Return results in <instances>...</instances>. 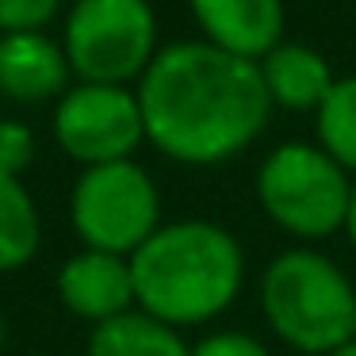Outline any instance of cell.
I'll return each instance as SVG.
<instances>
[{
	"label": "cell",
	"mask_w": 356,
	"mask_h": 356,
	"mask_svg": "<svg viewBox=\"0 0 356 356\" xmlns=\"http://www.w3.org/2000/svg\"><path fill=\"white\" fill-rule=\"evenodd\" d=\"M146 138L184 165H218L241 154L268 123L261 65L211 42L157 50L138 85Z\"/></svg>",
	"instance_id": "6da1fadb"
},
{
	"label": "cell",
	"mask_w": 356,
	"mask_h": 356,
	"mask_svg": "<svg viewBox=\"0 0 356 356\" xmlns=\"http://www.w3.org/2000/svg\"><path fill=\"white\" fill-rule=\"evenodd\" d=\"M134 299L142 314L165 325H200L234 302L245 276V257L230 230L188 218L161 226L131 257Z\"/></svg>",
	"instance_id": "7a4b0ae2"
},
{
	"label": "cell",
	"mask_w": 356,
	"mask_h": 356,
	"mask_svg": "<svg viewBox=\"0 0 356 356\" xmlns=\"http://www.w3.org/2000/svg\"><path fill=\"white\" fill-rule=\"evenodd\" d=\"M261 307L268 325L299 353L330 356L356 337L353 284L330 257L310 249H291L268 264Z\"/></svg>",
	"instance_id": "3957f363"
},
{
	"label": "cell",
	"mask_w": 356,
	"mask_h": 356,
	"mask_svg": "<svg viewBox=\"0 0 356 356\" xmlns=\"http://www.w3.org/2000/svg\"><path fill=\"white\" fill-rule=\"evenodd\" d=\"M257 195L280 230L295 238H330L348 218L353 184L325 149L280 146L257 172Z\"/></svg>",
	"instance_id": "277c9868"
},
{
	"label": "cell",
	"mask_w": 356,
	"mask_h": 356,
	"mask_svg": "<svg viewBox=\"0 0 356 356\" xmlns=\"http://www.w3.org/2000/svg\"><path fill=\"white\" fill-rule=\"evenodd\" d=\"M157 24L146 0H77L65 19V58L85 85H123L157 58Z\"/></svg>",
	"instance_id": "5b68a950"
},
{
	"label": "cell",
	"mask_w": 356,
	"mask_h": 356,
	"mask_svg": "<svg viewBox=\"0 0 356 356\" xmlns=\"http://www.w3.org/2000/svg\"><path fill=\"white\" fill-rule=\"evenodd\" d=\"M73 226L81 241L96 253H138L161 226H157V188L134 161L92 165L73 184L70 203Z\"/></svg>",
	"instance_id": "8992f818"
},
{
	"label": "cell",
	"mask_w": 356,
	"mask_h": 356,
	"mask_svg": "<svg viewBox=\"0 0 356 356\" xmlns=\"http://www.w3.org/2000/svg\"><path fill=\"white\" fill-rule=\"evenodd\" d=\"M54 138L77 161L111 165L131 161V149L146 138L142 104L123 85H81L62 96L54 111Z\"/></svg>",
	"instance_id": "52a82bcc"
},
{
	"label": "cell",
	"mask_w": 356,
	"mask_h": 356,
	"mask_svg": "<svg viewBox=\"0 0 356 356\" xmlns=\"http://www.w3.org/2000/svg\"><path fill=\"white\" fill-rule=\"evenodd\" d=\"M195 24L211 47L234 58H268L284 35V0H192Z\"/></svg>",
	"instance_id": "ba28073f"
},
{
	"label": "cell",
	"mask_w": 356,
	"mask_h": 356,
	"mask_svg": "<svg viewBox=\"0 0 356 356\" xmlns=\"http://www.w3.org/2000/svg\"><path fill=\"white\" fill-rule=\"evenodd\" d=\"M58 295L77 318L88 322H111L119 314H131L134 302V276L131 261L115 253H96L85 249L81 257L65 261L62 276H58Z\"/></svg>",
	"instance_id": "9c48e42d"
},
{
	"label": "cell",
	"mask_w": 356,
	"mask_h": 356,
	"mask_svg": "<svg viewBox=\"0 0 356 356\" xmlns=\"http://www.w3.org/2000/svg\"><path fill=\"white\" fill-rule=\"evenodd\" d=\"M70 58L39 31H16L0 39V92L19 104L50 100L65 88Z\"/></svg>",
	"instance_id": "30bf717a"
},
{
	"label": "cell",
	"mask_w": 356,
	"mask_h": 356,
	"mask_svg": "<svg viewBox=\"0 0 356 356\" xmlns=\"http://www.w3.org/2000/svg\"><path fill=\"white\" fill-rule=\"evenodd\" d=\"M261 77L268 100L287 111H318L337 85L325 58L299 42H280L268 58H261Z\"/></svg>",
	"instance_id": "8fae6325"
},
{
	"label": "cell",
	"mask_w": 356,
	"mask_h": 356,
	"mask_svg": "<svg viewBox=\"0 0 356 356\" xmlns=\"http://www.w3.org/2000/svg\"><path fill=\"white\" fill-rule=\"evenodd\" d=\"M88 356H192L172 325L131 310L111 322H100L88 341Z\"/></svg>",
	"instance_id": "7c38bea8"
},
{
	"label": "cell",
	"mask_w": 356,
	"mask_h": 356,
	"mask_svg": "<svg viewBox=\"0 0 356 356\" xmlns=\"http://www.w3.org/2000/svg\"><path fill=\"white\" fill-rule=\"evenodd\" d=\"M39 249V211L16 177L0 172V272L24 268Z\"/></svg>",
	"instance_id": "4fadbf2b"
},
{
	"label": "cell",
	"mask_w": 356,
	"mask_h": 356,
	"mask_svg": "<svg viewBox=\"0 0 356 356\" xmlns=\"http://www.w3.org/2000/svg\"><path fill=\"white\" fill-rule=\"evenodd\" d=\"M318 134L322 149L341 169H356V77L337 81L325 96V104L318 108Z\"/></svg>",
	"instance_id": "5bb4252c"
},
{
	"label": "cell",
	"mask_w": 356,
	"mask_h": 356,
	"mask_svg": "<svg viewBox=\"0 0 356 356\" xmlns=\"http://www.w3.org/2000/svg\"><path fill=\"white\" fill-rule=\"evenodd\" d=\"M31 157H35V134L16 119H4L0 123V172L19 180V172L31 165Z\"/></svg>",
	"instance_id": "9a60e30c"
},
{
	"label": "cell",
	"mask_w": 356,
	"mask_h": 356,
	"mask_svg": "<svg viewBox=\"0 0 356 356\" xmlns=\"http://www.w3.org/2000/svg\"><path fill=\"white\" fill-rule=\"evenodd\" d=\"M58 12V0H0V31H39Z\"/></svg>",
	"instance_id": "2e32d148"
},
{
	"label": "cell",
	"mask_w": 356,
	"mask_h": 356,
	"mask_svg": "<svg viewBox=\"0 0 356 356\" xmlns=\"http://www.w3.org/2000/svg\"><path fill=\"white\" fill-rule=\"evenodd\" d=\"M192 356H268V348L261 345L257 337H249V333H211V337H203L200 345L192 348Z\"/></svg>",
	"instance_id": "e0dca14e"
},
{
	"label": "cell",
	"mask_w": 356,
	"mask_h": 356,
	"mask_svg": "<svg viewBox=\"0 0 356 356\" xmlns=\"http://www.w3.org/2000/svg\"><path fill=\"white\" fill-rule=\"evenodd\" d=\"M345 230H348V238H353V245H356V184H353V200H348V218H345Z\"/></svg>",
	"instance_id": "ac0fdd59"
},
{
	"label": "cell",
	"mask_w": 356,
	"mask_h": 356,
	"mask_svg": "<svg viewBox=\"0 0 356 356\" xmlns=\"http://www.w3.org/2000/svg\"><path fill=\"white\" fill-rule=\"evenodd\" d=\"M330 356H356V337H353V341H348V345H341V348H337V353H330Z\"/></svg>",
	"instance_id": "d6986e66"
},
{
	"label": "cell",
	"mask_w": 356,
	"mask_h": 356,
	"mask_svg": "<svg viewBox=\"0 0 356 356\" xmlns=\"http://www.w3.org/2000/svg\"><path fill=\"white\" fill-rule=\"evenodd\" d=\"M0 345H4V322H0Z\"/></svg>",
	"instance_id": "ffe728a7"
}]
</instances>
